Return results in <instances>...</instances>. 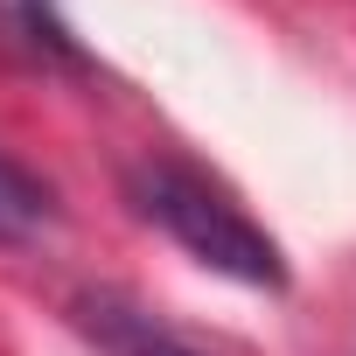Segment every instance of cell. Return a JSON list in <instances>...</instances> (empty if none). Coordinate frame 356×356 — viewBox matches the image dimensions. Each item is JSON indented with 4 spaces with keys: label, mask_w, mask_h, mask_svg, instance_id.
I'll return each mask as SVG.
<instances>
[{
    "label": "cell",
    "mask_w": 356,
    "mask_h": 356,
    "mask_svg": "<svg viewBox=\"0 0 356 356\" xmlns=\"http://www.w3.org/2000/svg\"><path fill=\"white\" fill-rule=\"evenodd\" d=\"M126 196H133V210L147 224H161L196 266H210V273H224L238 286H266V293L286 286L280 245L252 224V210L217 182V175H203L196 161H168V154L161 161H140L126 175Z\"/></svg>",
    "instance_id": "obj_1"
},
{
    "label": "cell",
    "mask_w": 356,
    "mask_h": 356,
    "mask_svg": "<svg viewBox=\"0 0 356 356\" xmlns=\"http://www.w3.org/2000/svg\"><path fill=\"white\" fill-rule=\"evenodd\" d=\"M49 217H56L49 182H42V175H29L22 161L0 154V245H29V238H42Z\"/></svg>",
    "instance_id": "obj_2"
},
{
    "label": "cell",
    "mask_w": 356,
    "mask_h": 356,
    "mask_svg": "<svg viewBox=\"0 0 356 356\" xmlns=\"http://www.w3.org/2000/svg\"><path fill=\"white\" fill-rule=\"evenodd\" d=\"M22 15H29V29H42L35 42H49L56 56H70V63H77V42H70V29H63V22L49 15V0H22Z\"/></svg>",
    "instance_id": "obj_3"
}]
</instances>
